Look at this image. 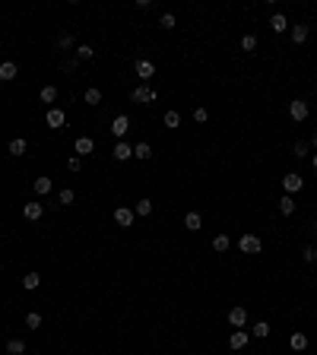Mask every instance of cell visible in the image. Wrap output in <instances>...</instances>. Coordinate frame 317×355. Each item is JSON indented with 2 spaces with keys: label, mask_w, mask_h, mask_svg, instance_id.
I'll return each mask as SVG.
<instances>
[{
  "label": "cell",
  "mask_w": 317,
  "mask_h": 355,
  "mask_svg": "<svg viewBox=\"0 0 317 355\" xmlns=\"http://www.w3.org/2000/svg\"><path fill=\"white\" fill-rule=\"evenodd\" d=\"M130 102H137V105H152V102H159V92L156 89H149V86H133L130 89Z\"/></svg>",
  "instance_id": "obj_1"
},
{
  "label": "cell",
  "mask_w": 317,
  "mask_h": 355,
  "mask_svg": "<svg viewBox=\"0 0 317 355\" xmlns=\"http://www.w3.org/2000/svg\"><path fill=\"white\" fill-rule=\"evenodd\" d=\"M301 187H305V178H301V175H295V171H292V175H286V178H282V190H286L289 197H292V193H298Z\"/></svg>",
  "instance_id": "obj_2"
},
{
  "label": "cell",
  "mask_w": 317,
  "mask_h": 355,
  "mask_svg": "<svg viewBox=\"0 0 317 355\" xmlns=\"http://www.w3.org/2000/svg\"><path fill=\"white\" fill-rule=\"evenodd\" d=\"M238 251H241V254H260V238H257V235H241Z\"/></svg>",
  "instance_id": "obj_3"
},
{
  "label": "cell",
  "mask_w": 317,
  "mask_h": 355,
  "mask_svg": "<svg viewBox=\"0 0 317 355\" xmlns=\"http://www.w3.org/2000/svg\"><path fill=\"white\" fill-rule=\"evenodd\" d=\"M228 324H232L235 330H241V327L247 324V311H244V308H241V305H235L232 311H228Z\"/></svg>",
  "instance_id": "obj_4"
},
{
  "label": "cell",
  "mask_w": 317,
  "mask_h": 355,
  "mask_svg": "<svg viewBox=\"0 0 317 355\" xmlns=\"http://www.w3.org/2000/svg\"><path fill=\"white\" fill-rule=\"evenodd\" d=\"M308 111H311V108H308L305 98H295V102L289 105V115H292V120H305V118H308Z\"/></svg>",
  "instance_id": "obj_5"
},
{
  "label": "cell",
  "mask_w": 317,
  "mask_h": 355,
  "mask_svg": "<svg viewBox=\"0 0 317 355\" xmlns=\"http://www.w3.org/2000/svg\"><path fill=\"white\" fill-rule=\"evenodd\" d=\"M133 70H137V76L143 79V83H149V79L156 76V67H152L149 60H137V64H133Z\"/></svg>",
  "instance_id": "obj_6"
},
{
  "label": "cell",
  "mask_w": 317,
  "mask_h": 355,
  "mask_svg": "<svg viewBox=\"0 0 317 355\" xmlns=\"http://www.w3.org/2000/svg\"><path fill=\"white\" fill-rule=\"evenodd\" d=\"M114 222H118L121 229H130V225H133V210H130V206H121V210H114Z\"/></svg>",
  "instance_id": "obj_7"
},
{
  "label": "cell",
  "mask_w": 317,
  "mask_h": 355,
  "mask_svg": "<svg viewBox=\"0 0 317 355\" xmlns=\"http://www.w3.org/2000/svg\"><path fill=\"white\" fill-rule=\"evenodd\" d=\"M73 149H76V156H89L92 149H96V143H92V137H76V143H73Z\"/></svg>",
  "instance_id": "obj_8"
},
{
  "label": "cell",
  "mask_w": 317,
  "mask_h": 355,
  "mask_svg": "<svg viewBox=\"0 0 317 355\" xmlns=\"http://www.w3.org/2000/svg\"><path fill=\"white\" fill-rule=\"evenodd\" d=\"M127 130H130V120H127V115H118V118L111 120V133H114V137H118V140L124 137Z\"/></svg>",
  "instance_id": "obj_9"
},
{
  "label": "cell",
  "mask_w": 317,
  "mask_h": 355,
  "mask_svg": "<svg viewBox=\"0 0 317 355\" xmlns=\"http://www.w3.org/2000/svg\"><path fill=\"white\" fill-rule=\"evenodd\" d=\"M111 156L118 159V162H127V159L133 156V146H130V143H124V140H121V143H118V146H114V149H111Z\"/></svg>",
  "instance_id": "obj_10"
},
{
  "label": "cell",
  "mask_w": 317,
  "mask_h": 355,
  "mask_svg": "<svg viewBox=\"0 0 317 355\" xmlns=\"http://www.w3.org/2000/svg\"><path fill=\"white\" fill-rule=\"evenodd\" d=\"M23 216L29 219V222H35V219L45 216V206H42V203H25V206H23Z\"/></svg>",
  "instance_id": "obj_11"
},
{
  "label": "cell",
  "mask_w": 317,
  "mask_h": 355,
  "mask_svg": "<svg viewBox=\"0 0 317 355\" xmlns=\"http://www.w3.org/2000/svg\"><path fill=\"white\" fill-rule=\"evenodd\" d=\"M45 120H48V127H54V130H57V127L67 124V115H64L60 108H48V118H45Z\"/></svg>",
  "instance_id": "obj_12"
},
{
  "label": "cell",
  "mask_w": 317,
  "mask_h": 355,
  "mask_svg": "<svg viewBox=\"0 0 317 355\" xmlns=\"http://www.w3.org/2000/svg\"><path fill=\"white\" fill-rule=\"evenodd\" d=\"M247 339H251V333H244V330H235L232 336H228V346H232V349H244V346H247Z\"/></svg>",
  "instance_id": "obj_13"
},
{
  "label": "cell",
  "mask_w": 317,
  "mask_h": 355,
  "mask_svg": "<svg viewBox=\"0 0 317 355\" xmlns=\"http://www.w3.org/2000/svg\"><path fill=\"white\" fill-rule=\"evenodd\" d=\"M25 149H29V143H25L23 137L10 140V146H6V152H10V156H25Z\"/></svg>",
  "instance_id": "obj_14"
},
{
  "label": "cell",
  "mask_w": 317,
  "mask_h": 355,
  "mask_svg": "<svg viewBox=\"0 0 317 355\" xmlns=\"http://www.w3.org/2000/svg\"><path fill=\"white\" fill-rule=\"evenodd\" d=\"M16 73H19V67L13 64V60H3V64H0V79L10 83V79H16Z\"/></svg>",
  "instance_id": "obj_15"
},
{
  "label": "cell",
  "mask_w": 317,
  "mask_h": 355,
  "mask_svg": "<svg viewBox=\"0 0 317 355\" xmlns=\"http://www.w3.org/2000/svg\"><path fill=\"white\" fill-rule=\"evenodd\" d=\"M6 355H25V343L23 339H6Z\"/></svg>",
  "instance_id": "obj_16"
},
{
  "label": "cell",
  "mask_w": 317,
  "mask_h": 355,
  "mask_svg": "<svg viewBox=\"0 0 317 355\" xmlns=\"http://www.w3.org/2000/svg\"><path fill=\"white\" fill-rule=\"evenodd\" d=\"M32 187H35V193H38V197H45V193H51V178H35V181H32Z\"/></svg>",
  "instance_id": "obj_17"
},
{
  "label": "cell",
  "mask_w": 317,
  "mask_h": 355,
  "mask_svg": "<svg viewBox=\"0 0 317 355\" xmlns=\"http://www.w3.org/2000/svg\"><path fill=\"white\" fill-rule=\"evenodd\" d=\"M269 29H273V32H286L289 29L286 16H282V13H273V16H269Z\"/></svg>",
  "instance_id": "obj_18"
},
{
  "label": "cell",
  "mask_w": 317,
  "mask_h": 355,
  "mask_svg": "<svg viewBox=\"0 0 317 355\" xmlns=\"http://www.w3.org/2000/svg\"><path fill=\"white\" fill-rule=\"evenodd\" d=\"M184 225H187V232H200V225H203L200 213H187V216H184Z\"/></svg>",
  "instance_id": "obj_19"
},
{
  "label": "cell",
  "mask_w": 317,
  "mask_h": 355,
  "mask_svg": "<svg viewBox=\"0 0 317 355\" xmlns=\"http://www.w3.org/2000/svg\"><path fill=\"white\" fill-rule=\"evenodd\" d=\"M308 32H311V29H308V25L305 23H298V25H292V42H308Z\"/></svg>",
  "instance_id": "obj_20"
},
{
  "label": "cell",
  "mask_w": 317,
  "mask_h": 355,
  "mask_svg": "<svg viewBox=\"0 0 317 355\" xmlns=\"http://www.w3.org/2000/svg\"><path fill=\"white\" fill-rule=\"evenodd\" d=\"M152 213V200H137L133 203V216H149Z\"/></svg>",
  "instance_id": "obj_21"
},
{
  "label": "cell",
  "mask_w": 317,
  "mask_h": 355,
  "mask_svg": "<svg viewBox=\"0 0 317 355\" xmlns=\"http://www.w3.org/2000/svg\"><path fill=\"white\" fill-rule=\"evenodd\" d=\"M38 285H42V276H38V273H25L23 276V289H38Z\"/></svg>",
  "instance_id": "obj_22"
},
{
  "label": "cell",
  "mask_w": 317,
  "mask_h": 355,
  "mask_svg": "<svg viewBox=\"0 0 317 355\" xmlns=\"http://www.w3.org/2000/svg\"><path fill=\"white\" fill-rule=\"evenodd\" d=\"M289 346H292L295 352L308 349V336H305V333H292V339H289Z\"/></svg>",
  "instance_id": "obj_23"
},
{
  "label": "cell",
  "mask_w": 317,
  "mask_h": 355,
  "mask_svg": "<svg viewBox=\"0 0 317 355\" xmlns=\"http://www.w3.org/2000/svg\"><path fill=\"white\" fill-rule=\"evenodd\" d=\"M295 206H298V203H295V200L289 197V193L279 200V213H282V216H292V213H295Z\"/></svg>",
  "instance_id": "obj_24"
},
{
  "label": "cell",
  "mask_w": 317,
  "mask_h": 355,
  "mask_svg": "<svg viewBox=\"0 0 317 355\" xmlns=\"http://www.w3.org/2000/svg\"><path fill=\"white\" fill-rule=\"evenodd\" d=\"M228 244H232V241H228V235H216V238H213V251H216V254H225Z\"/></svg>",
  "instance_id": "obj_25"
},
{
  "label": "cell",
  "mask_w": 317,
  "mask_h": 355,
  "mask_svg": "<svg viewBox=\"0 0 317 355\" xmlns=\"http://www.w3.org/2000/svg\"><path fill=\"white\" fill-rule=\"evenodd\" d=\"M251 336L267 339V336H269V324H267V320H257V324H254V330H251Z\"/></svg>",
  "instance_id": "obj_26"
},
{
  "label": "cell",
  "mask_w": 317,
  "mask_h": 355,
  "mask_svg": "<svg viewBox=\"0 0 317 355\" xmlns=\"http://www.w3.org/2000/svg\"><path fill=\"white\" fill-rule=\"evenodd\" d=\"M83 102H86V105H98V102H102V89H96V86H92V89H86Z\"/></svg>",
  "instance_id": "obj_27"
},
{
  "label": "cell",
  "mask_w": 317,
  "mask_h": 355,
  "mask_svg": "<svg viewBox=\"0 0 317 355\" xmlns=\"http://www.w3.org/2000/svg\"><path fill=\"white\" fill-rule=\"evenodd\" d=\"M133 156L137 159H152V146L149 143H137L133 146Z\"/></svg>",
  "instance_id": "obj_28"
},
{
  "label": "cell",
  "mask_w": 317,
  "mask_h": 355,
  "mask_svg": "<svg viewBox=\"0 0 317 355\" xmlns=\"http://www.w3.org/2000/svg\"><path fill=\"white\" fill-rule=\"evenodd\" d=\"M25 327H29V330L42 327V314H38V311H29V314H25Z\"/></svg>",
  "instance_id": "obj_29"
},
{
  "label": "cell",
  "mask_w": 317,
  "mask_h": 355,
  "mask_svg": "<svg viewBox=\"0 0 317 355\" xmlns=\"http://www.w3.org/2000/svg\"><path fill=\"white\" fill-rule=\"evenodd\" d=\"M57 200H60V206H70V203H73V200H76V193H73V190H70V187H64V190H60V193H57Z\"/></svg>",
  "instance_id": "obj_30"
},
{
  "label": "cell",
  "mask_w": 317,
  "mask_h": 355,
  "mask_svg": "<svg viewBox=\"0 0 317 355\" xmlns=\"http://www.w3.org/2000/svg\"><path fill=\"white\" fill-rule=\"evenodd\" d=\"M42 102H57V86H45V89H42Z\"/></svg>",
  "instance_id": "obj_31"
},
{
  "label": "cell",
  "mask_w": 317,
  "mask_h": 355,
  "mask_svg": "<svg viewBox=\"0 0 317 355\" xmlns=\"http://www.w3.org/2000/svg\"><path fill=\"white\" fill-rule=\"evenodd\" d=\"M178 124H181V115H178V111H165V127H168V130H174Z\"/></svg>",
  "instance_id": "obj_32"
},
{
  "label": "cell",
  "mask_w": 317,
  "mask_h": 355,
  "mask_svg": "<svg viewBox=\"0 0 317 355\" xmlns=\"http://www.w3.org/2000/svg\"><path fill=\"white\" fill-rule=\"evenodd\" d=\"M292 156H298V159H305V156H311V146L305 143V140H298V143H295V152Z\"/></svg>",
  "instance_id": "obj_33"
},
{
  "label": "cell",
  "mask_w": 317,
  "mask_h": 355,
  "mask_svg": "<svg viewBox=\"0 0 317 355\" xmlns=\"http://www.w3.org/2000/svg\"><path fill=\"white\" fill-rule=\"evenodd\" d=\"M92 54H96V51H92V45H79V48H76V57L79 60H89Z\"/></svg>",
  "instance_id": "obj_34"
},
{
  "label": "cell",
  "mask_w": 317,
  "mask_h": 355,
  "mask_svg": "<svg viewBox=\"0 0 317 355\" xmlns=\"http://www.w3.org/2000/svg\"><path fill=\"white\" fill-rule=\"evenodd\" d=\"M254 48H257V38H254V35H244V38H241V51H254Z\"/></svg>",
  "instance_id": "obj_35"
},
{
  "label": "cell",
  "mask_w": 317,
  "mask_h": 355,
  "mask_svg": "<svg viewBox=\"0 0 317 355\" xmlns=\"http://www.w3.org/2000/svg\"><path fill=\"white\" fill-rule=\"evenodd\" d=\"M159 25H162V29H174V16H171V13H162Z\"/></svg>",
  "instance_id": "obj_36"
},
{
  "label": "cell",
  "mask_w": 317,
  "mask_h": 355,
  "mask_svg": "<svg viewBox=\"0 0 317 355\" xmlns=\"http://www.w3.org/2000/svg\"><path fill=\"white\" fill-rule=\"evenodd\" d=\"M194 120H197V124H206V120H210V111H206V108H197V111H194Z\"/></svg>",
  "instance_id": "obj_37"
},
{
  "label": "cell",
  "mask_w": 317,
  "mask_h": 355,
  "mask_svg": "<svg viewBox=\"0 0 317 355\" xmlns=\"http://www.w3.org/2000/svg\"><path fill=\"white\" fill-rule=\"evenodd\" d=\"M301 260H305V263H314V260H317V251H314V247H305V251H301Z\"/></svg>",
  "instance_id": "obj_38"
},
{
  "label": "cell",
  "mask_w": 317,
  "mask_h": 355,
  "mask_svg": "<svg viewBox=\"0 0 317 355\" xmlns=\"http://www.w3.org/2000/svg\"><path fill=\"white\" fill-rule=\"evenodd\" d=\"M70 45H73V38L67 35V32H60L57 35V48H70Z\"/></svg>",
  "instance_id": "obj_39"
},
{
  "label": "cell",
  "mask_w": 317,
  "mask_h": 355,
  "mask_svg": "<svg viewBox=\"0 0 317 355\" xmlns=\"http://www.w3.org/2000/svg\"><path fill=\"white\" fill-rule=\"evenodd\" d=\"M67 168H70V171H79V168H83V159H79V156H73L70 162H67Z\"/></svg>",
  "instance_id": "obj_40"
},
{
  "label": "cell",
  "mask_w": 317,
  "mask_h": 355,
  "mask_svg": "<svg viewBox=\"0 0 317 355\" xmlns=\"http://www.w3.org/2000/svg\"><path fill=\"white\" fill-rule=\"evenodd\" d=\"M311 146H314V149H317V130H314V137H311Z\"/></svg>",
  "instance_id": "obj_41"
},
{
  "label": "cell",
  "mask_w": 317,
  "mask_h": 355,
  "mask_svg": "<svg viewBox=\"0 0 317 355\" xmlns=\"http://www.w3.org/2000/svg\"><path fill=\"white\" fill-rule=\"evenodd\" d=\"M311 165H314V168H317V152H314V156H311Z\"/></svg>",
  "instance_id": "obj_42"
},
{
  "label": "cell",
  "mask_w": 317,
  "mask_h": 355,
  "mask_svg": "<svg viewBox=\"0 0 317 355\" xmlns=\"http://www.w3.org/2000/svg\"><path fill=\"white\" fill-rule=\"evenodd\" d=\"M314 232H317V222H314Z\"/></svg>",
  "instance_id": "obj_43"
}]
</instances>
